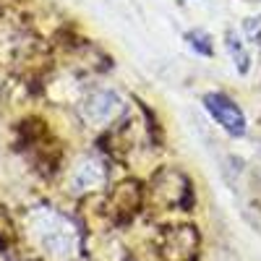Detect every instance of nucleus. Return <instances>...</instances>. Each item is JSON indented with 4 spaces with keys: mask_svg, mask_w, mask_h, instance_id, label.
<instances>
[{
    "mask_svg": "<svg viewBox=\"0 0 261 261\" xmlns=\"http://www.w3.org/2000/svg\"><path fill=\"white\" fill-rule=\"evenodd\" d=\"M201 105L209 113V118L220 125L227 136H232V139L246 136V130H248L246 113L241 110V105H238L232 97H227L222 92H206L201 97Z\"/></svg>",
    "mask_w": 261,
    "mask_h": 261,
    "instance_id": "nucleus-1",
    "label": "nucleus"
},
{
    "mask_svg": "<svg viewBox=\"0 0 261 261\" xmlns=\"http://www.w3.org/2000/svg\"><path fill=\"white\" fill-rule=\"evenodd\" d=\"M227 42V53H230V58L235 60V65H238V71L241 73H248V68H251V55H248V50H246V42L238 37L235 32H227V37H225Z\"/></svg>",
    "mask_w": 261,
    "mask_h": 261,
    "instance_id": "nucleus-2",
    "label": "nucleus"
},
{
    "mask_svg": "<svg viewBox=\"0 0 261 261\" xmlns=\"http://www.w3.org/2000/svg\"><path fill=\"white\" fill-rule=\"evenodd\" d=\"M186 42H188V47H191L196 55H201V58H212V55H214V39H212L204 29L186 32Z\"/></svg>",
    "mask_w": 261,
    "mask_h": 261,
    "instance_id": "nucleus-3",
    "label": "nucleus"
}]
</instances>
